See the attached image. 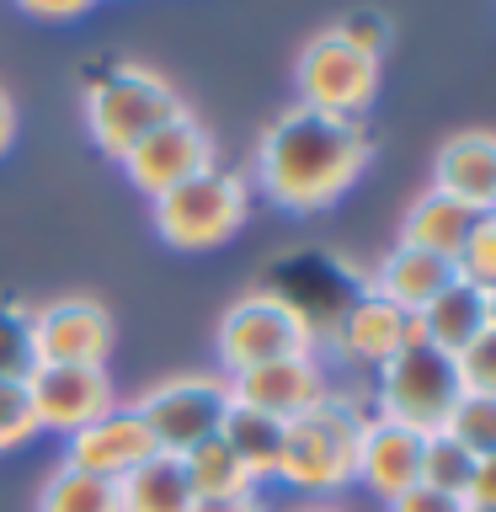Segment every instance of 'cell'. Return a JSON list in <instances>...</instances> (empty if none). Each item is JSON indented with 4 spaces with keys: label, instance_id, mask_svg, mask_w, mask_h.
Listing matches in <instances>:
<instances>
[{
    "label": "cell",
    "instance_id": "cell-25",
    "mask_svg": "<svg viewBox=\"0 0 496 512\" xmlns=\"http://www.w3.org/2000/svg\"><path fill=\"white\" fill-rule=\"evenodd\" d=\"M443 432H454V438L470 448L475 459L496 454V395H480V390H464L459 406L448 411Z\"/></svg>",
    "mask_w": 496,
    "mask_h": 512
},
{
    "label": "cell",
    "instance_id": "cell-14",
    "mask_svg": "<svg viewBox=\"0 0 496 512\" xmlns=\"http://www.w3.org/2000/svg\"><path fill=\"white\" fill-rule=\"evenodd\" d=\"M422 438L427 432H411L400 422H384V416H368L363 438H358V464H352V480L390 502V496L422 486Z\"/></svg>",
    "mask_w": 496,
    "mask_h": 512
},
{
    "label": "cell",
    "instance_id": "cell-18",
    "mask_svg": "<svg viewBox=\"0 0 496 512\" xmlns=\"http://www.w3.org/2000/svg\"><path fill=\"white\" fill-rule=\"evenodd\" d=\"M411 320H416V336H422V342H432L438 352H448V358H459V352L486 331V288L470 283V278H454Z\"/></svg>",
    "mask_w": 496,
    "mask_h": 512
},
{
    "label": "cell",
    "instance_id": "cell-6",
    "mask_svg": "<svg viewBox=\"0 0 496 512\" xmlns=\"http://www.w3.org/2000/svg\"><path fill=\"white\" fill-rule=\"evenodd\" d=\"M459 395H464V384H459L454 358L422 342V336H411L374 374V400H379L374 416L400 422L411 432H438L448 422V411L459 406Z\"/></svg>",
    "mask_w": 496,
    "mask_h": 512
},
{
    "label": "cell",
    "instance_id": "cell-27",
    "mask_svg": "<svg viewBox=\"0 0 496 512\" xmlns=\"http://www.w3.org/2000/svg\"><path fill=\"white\" fill-rule=\"evenodd\" d=\"M38 438V411H32L27 379H0V454H16Z\"/></svg>",
    "mask_w": 496,
    "mask_h": 512
},
{
    "label": "cell",
    "instance_id": "cell-1",
    "mask_svg": "<svg viewBox=\"0 0 496 512\" xmlns=\"http://www.w3.org/2000/svg\"><path fill=\"white\" fill-rule=\"evenodd\" d=\"M368 160H374V139L363 118L288 102L256 139V187L272 198V208L320 214L358 187Z\"/></svg>",
    "mask_w": 496,
    "mask_h": 512
},
{
    "label": "cell",
    "instance_id": "cell-30",
    "mask_svg": "<svg viewBox=\"0 0 496 512\" xmlns=\"http://www.w3.org/2000/svg\"><path fill=\"white\" fill-rule=\"evenodd\" d=\"M454 368H459V384H464V390L496 395V326L480 331L475 342L454 358Z\"/></svg>",
    "mask_w": 496,
    "mask_h": 512
},
{
    "label": "cell",
    "instance_id": "cell-22",
    "mask_svg": "<svg viewBox=\"0 0 496 512\" xmlns=\"http://www.w3.org/2000/svg\"><path fill=\"white\" fill-rule=\"evenodd\" d=\"M182 470H187L192 496H246V491H256L251 470L235 459V448L224 443L219 432L187 448V454H182Z\"/></svg>",
    "mask_w": 496,
    "mask_h": 512
},
{
    "label": "cell",
    "instance_id": "cell-31",
    "mask_svg": "<svg viewBox=\"0 0 496 512\" xmlns=\"http://www.w3.org/2000/svg\"><path fill=\"white\" fill-rule=\"evenodd\" d=\"M459 507H464L459 496H443L432 486H411V491H400L384 502V512H459Z\"/></svg>",
    "mask_w": 496,
    "mask_h": 512
},
{
    "label": "cell",
    "instance_id": "cell-4",
    "mask_svg": "<svg viewBox=\"0 0 496 512\" xmlns=\"http://www.w3.org/2000/svg\"><path fill=\"white\" fill-rule=\"evenodd\" d=\"M251 214V182L230 166H208L171 192L150 198V224L171 251H214L230 235L246 230Z\"/></svg>",
    "mask_w": 496,
    "mask_h": 512
},
{
    "label": "cell",
    "instance_id": "cell-17",
    "mask_svg": "<svg viewBox=\"0 0 496 512\" xmlns=\"http://www.w3.org/2000/svg\"><path fill=\"white\" fill-rule=\"evenodd\" d=\"M454 278H459V272H454V262H448V256L395 240V251H384L379 267L368 272V288H363V294H379V299H390L395 310L416 315L427 299H438Z\"/></svg>",
    "mask_w": 496,
    "mask_h": 512
},
{
    "label": "cell",
    "instance_id": "cell-15",
    "mask_svg": "<svg viewBox=\"0 0 496 512\" xmlns=\"http://www.w3.org/2000/svg\"><path fill=\"white\" fill-rule=\"evenodd\" d=\"M150 454H155L150 432L139 427V416L128 406H112L107 416H96V422H86L80 432L64 438V464H75L86 475H102V480H123Z\"/></svg>",
    "mask_w": 496,
    "mask_h": 512
},
{
    "label": "cell",
    "instance_id": "cell-34",
    "mask_svg": "<svg viewBox=\"0 0 496 512\" xmlns=\"http://www.w3.org/2000/svg\"><path fill=\"white\" fill-rule=\"evenodd\" d=\"M464 502L496 507V454H486V459L475 464V480H470V491H464Z\"/></svg>",
    "mask_w": 496,
    "mask_h": 512
},
{
    "label": "cell",
    "instance_id": "cell-38",
    "mask_svg": "<svg viewBox=\"0 0 496 512\" xmlns=\"http://www.w3.org/2000/svg\"><path fill=\"white\" fill-rule=\"evenodd\" d=\"M459 512H496V507H475V502H464Z\"/></svg>",
    "mask_w": 496,
    "mask_h": 512
},
{
    "label": "cell",
    "instance_id": "cell-7",
    "mask_svg": "<svg viewBox=\"0 0 496 512\" xmlns=\"http://www.w3.org/2000/svg\"><path fill=\"white\" fill-rule=\"evenodd\" d=\"M139 427L150 432L155 454H187L192 443L214 438L224 411H230V379L224 374H203V368H192V374H171V379H155L150 390L134 395Z\"/></svg>",
    "mask_w": 496,
    "mask_h": 512
},
{
    "label": "cell",
    "instance_id": "cell-36",
    "mask_svg": "<svg viewBox=\"0 0 496 512\" xmlns=\"http://www.w3.org/2000/svg\"><path fill=\"white\" fill-rule=\"evenodd\" d=\"M288 512H347V507H336V502H304V507H288Z\"/></svg>",
    "mask_w": 496,
    "mask_h": 512
},
{
    "label": "cell",
    "instance_id": "cell-3",
    "mask_svg": "<svg viewBox=\"0 0 496 512\" xmlns=\"http://www.w3.org/2000/svg\"><path fill=\"white\" fill-rule=\"evenodd\" d=\"M182 107L187 102L176 96V86L166 75L150 70V64H128V59L107 64V70L86 86V102H80L91 144L112 160H123L150 128H160Z\"/></svg>",
    "mask_w": 496,
    "mask_h": 512
},
{
    "label": "cell",
    "instance_id": "cell-8",
    "mask_svg": "<svg viewBox=\"0 0 496 512\" xmlns=\"http://www.w3.org/2000/svg\"><path fill=\"white\" fill-rule=\"evenodd\" d=\"M294 91L304 107L336 112V118H363V107L379 91V59L358 54L336 32H315L294 59Z\"/></svg>",
    "mask_w": 496,
    "mask_h": 512
},
{
    "label": "cell",
    "instance_id": "cell-10",
    "mask_svg": "<svg viewBox=\"0 0 496 512\" xmlns=\"http://www.w3.org/2000/svg\"><path fill=\"white\" fill-rule=\"evenodd\" d=\"M118 347V320L102 299L64 294L43 310H32V358L38 363H91L107 368Z\"/></svg>",
    "mask_w": 496,
    "mask_h": 512
},
{
    "label": "cell",
    "instance_id": "cell-20",
    "mask_svg": "<svg viewBox=\"0 0 496 512\" xmlns=\"http://www.w3.org/2000/svg\"><path fill=\"white\" fill-rule=\"evenodd\" d=\"M112 486H118V512H187L192 507L182 454H150Z\"/></svg>",
    "mask_w": 496,
    "mask_h": 512
},
{
    "label": "cell",
    "instance_id": "cell-19",
    "mask_svg": "<svg viewBox=\"0 0 496 512\" xmlns=\"http://www.w3.org/2000/svg\"><path fill=\"white\" fill-rule=\"evenodd\" d=\"M470 224H475L470 203L427 187V192H416V198L406 203V214H400V240H406V246H422V251H438V256L454 262L464 235H470Z\"/></svg>",
    "mask_w": 496,
    "mask_h": 512
},
{
    "label": "cell",
    "instance_id": "cell-16",
    "mask_svg": "<svg viewBox=\"0 0 496 512\" xmlns=\"http://www.w3.org/2000/svg\"><path fill=\"white\" fill-rule=\"evenodd\" d=\"M432 187L470 203L475 214L496 208V134L491 128H459L432 155Z\"/></svg>",
    "mask_w": 496,
    "mask_h": 512
},
{
    "label": "cell",
    "instance_id": "cell-2",
    "mask_svg": "<svg viewBox=\"0 0 496 512\" xmlns=\"http://www.w3.org/2000/svg\"><path fill=\"white\" fill-rule=\"evenodd\" d=\"M363 406L352 395H326L294 422H283V459L278 480L304 491L310 502H331L336 491L352 486V464H358V438H363Z\"/></svg>",
    "mask_w": 496,
    "mask_h": 512
},
{
    "label": "cell",
    "instance_id": "cell-37",
    "mask_svg": "<svg viewBox=\"0 0 496 512\" xmlns=\"http://www.w3.org/2000/svg\"><path fill=\"white\" fill-rule=\"evenodd\" d=\"M486 326H496V283L486 288Z\"/></svg>",
    "mask_w": 496,
    "mask_h": 512
},
{
    "label": "cell",
    "instance_id": "cell-33",
    "mask_svg": "<svg viewBox=\"0 0 496 512\" xmlns=\"http://www.w3.org/2000/svg\"><path fill=\"white\" fill-rule=\"evenodd\" d=\"M187 512H267L262 491H246V496H192Z\"/></svg>",
    "mask_w": 496,
    "mask_h": 512
},
{
    "label": "cell",
    "instance_id": "cell-26",
    "mask_svg": "<svg viewBox=\"0 0 496 512\" xmlns=\"http://www.w3.org/2000/svg\"><path fill=\"white\" fill-rule=\"evenodd\" d=\"M38 358H32V310L16 299H0V379H27Z\"/></svg>",
    "mask_w": 496,
    "mask_h": 512
},
{
    "label": "cell",
    "instance_id": "cell-24",
    "mask_svg": "<svg viewBox=\"0 0 496 512\" xmlns=\"http://www.w3.org/2000/svg\"><path fill=\"white\" fill-rule=\"evenodd\" d=\"M475 454L464 448L454 432H427L422 438V486L432 491H443V496H459L464 502V491H470V480H475Z\"/></svg>",
    "mask_w": 496,
    "mask_h": 512
},
{
    "label": "cell",
    "instance_id": "cell-11",
    "mask_svg": "<svg viewBox=\"0 0 496 512\" xmlns=\"http://www.w3.org/2000/svg\"><path fill=\"white\" fill-rule=\"evenodd\" d=\"M27 395L38 411V432H64V438L118 406L112 374L91 363H38L27 374Z\"/></svg>",
    "mask_w": 496,
    "mask_h": 512
},
{
    "label": "cell",
    "instance_id": "cell-5",
    "mask_svg": "<svg viewBox=\"0 0 496 512\" xmlns=\"http://www.w3.org/2000/svg\"><path fill=\"white\" fill-rule=\"evenodd\" d=\"M315 347H320L315 320L288 294H272V288H246L219 315V331H214L224 379L262 368V363H278V358H299V352H315Z\"/></svg>",
    "mask_w": 496,
    "mask_h": 512
},
{
    "label": "cell",
    "instance_id": "cell-12",
    "mask_svg": "<svg viewBox=\"0 0 496 512\" xmlns=\"http://www.w3.org/2000/svg\"><path fill=\"white\" fill-rule=\"evenodd\" d=\"M326 395H331V379H326L320 352H299V358H278V363L246 368V374H230V400L235 406L278 416V422H294V416L320 406Z\"/></svg>",
    "mask_w": 496,
    "mask_h": 512
},
{
    "label": "cell",
    "instance_id": "cell-13",
    "mask_svg": "<svg viewBox=\"0 0 496 512\" xmlns=\"http://www.w3.org/2000/svg\"><path fill=\"white\" fill-rule=\"evenodd\" d=\"M411 336H416V320L406 310H395V304L379 299V294H358L342 315H336V326L320 336V342H331L336 363L374 368V374H379V368L390 363Z\"/></svg>",
    "mask_w": 496,
    "mask_h": 512
},
{
    "label": "cell",
    "instance_id": "cell-32",
    "mask_svg": "<svg viewBox=\"0 0 496 512\" xmlns=\"http://www.w3.org/2000/svg\"><path fill=\"white\" fill-rule=\"evenodd\" d=\"M27 16H38V22H70V16H80V11H91L96 0H16Z\"/></svg>",
    "mask_w": 496,
    "mask_h": 512
},
{
    "label": "cell",
    "instance_id": "cell-28",
    "mask_svg": "<svg viewBox=\"0 0 496 512\" xmlns=\"http://www.w3.org/2000/svg\"><path fill=\"white\" fill-rule=\"evenodd\" d=\"M454 272H459V278H470V283H480V288L496 283V208L475 214L470 235H464V246L454 256Z\"/></svg>",
    "mask_w": 496,
    "mask_h": 512
},
{
    "label": "cell",
    "instance_id": "cell-35",
    "mask_svg": "<svg viewBox=\"0 0 496 512\" xmlns=\"http://www.w3.org/2000/svg\"><path fill=\"white\" fill-rule=\"evenodd\" d=\"M16 144V96L0 86V155H6Z\"/></svg>",
    "mask_w": 496,
    "mask_h": 512
},
{
    "label": "cell",
    "instance_id": "cell-23",
    "mask_svg": "<svg viewBox=\"0 0 496 512\" xmlns=\"http://www.w3.org/2000/svg\"><path fill=\"white\" fill-rule=\"evenodd\" d=\"M32 512H118V486L102 475H86L75 464H54L38 486V502Z\"/></svg>",
    "mask_w": 496,
    "mask_h": 512
},
{
    "label": "cell",
    "instance_id": "cell-29",
    "mask_svg": "<svg viewBox=\"0 0 496 512\" xmlns=\"http://www.w3.org/2000/svg\"><path fill=\"white\" fill-rule=\"evenodd\" d=\"M342 43H352L358 54H368V59H379L384 48H390V38H395V27H390V16L384 11H374V6H358V11H347L342 22L331 27Z\"/></svg>",
    "mask_w": 496,
    "mask_h": 512
},
{
    "label": "cell",
    "instance_id": "cell-21",
    "mask_svg": "<svg viewBox=\"0 0 496 512\" xmlns=\"http://www.w3.org/2000/svg\"><path fill=\"white\" fill-rule=\"evenodd\" d=\"M219 438L235 448V459L251 470L256 486H262V480H278V459H283V422L278 416H262V411L230 400V411H224V422H219Z\"/></svg>",
    "mask_w": 496,
    "mask_h": 512
},
{
    "label": "cell",
    "instance_id": "cell-9",
    "mask_svg": "<svg viewBox=\"0 0 496 512\" xmlns=\"http://www.w3.org/2000/svg\"><path fill=\"white\" fill-rule=\"evenodd\" d=\"M214 155H219L214 134H208V128L182 107V112H171L160 128H150V134H144L134 150L118 160V166L128 171V182H134L144 198H160V192H171L176 182H187V176L219 166Z\"/></svg>",
    "mask_w": 496,
    "mask_h": 512
}]
</instances>
